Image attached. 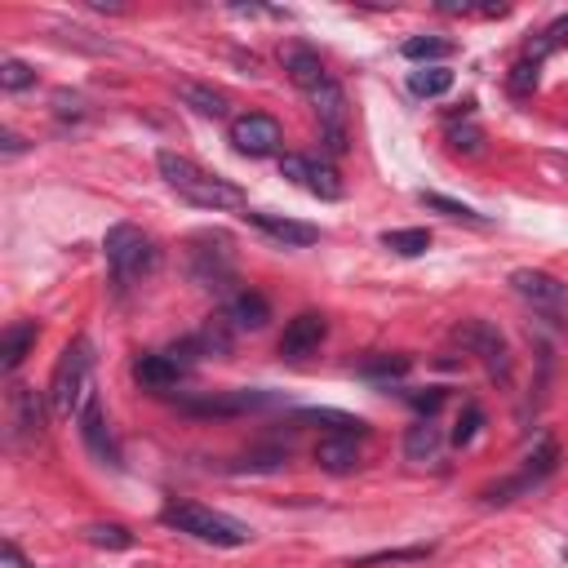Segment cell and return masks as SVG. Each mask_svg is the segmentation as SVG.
<instances>
[{
    "mask_svg": "<svg viewBox=\"0 0 568 568\" xmlns=\"http://www.w3.org/2000/svg\"><path fill=\"white\" fill-rule=\"evenodd\" d=\"M408 89L417 98H439L453 89V71L448 67H422V71H408Z\"/></svg>",
    "mask_w": 568,
    "mask_h": 568,
    "instance_id": "cell-23",
    "label": "cell"
},
{
    "mask_svg": "<svg viewBox=\"0 0 568 568\" xmlns=\"http://www.w3.org/2000/svg\"><path fill=\"white\" fill-rule=\"evenodd\" d=\"M160 519H164L169 528L195 537V541H209V546H244V541L253 537L240 519H231V515H222V510H209V506H200V501H173V506L160 510Z\"/></svg>",
    "mask_w": 568,
    "mask_h": 568,
    "instance_id": "cell-4",
    "label": "cell"
},
{
    "mask_svg": "<svg viewBox=\"0 0 568 568\" xmlns=\"http://www.w3.org/2000/svg\"><path fill=\"white\" fill-rule=\"evenodd\" d=\"M186 266H191V280H195L200 288L226 293V284L235 280V244H231V235H222V231H200V235H191Z\"/></svg>",
    "mask_w": 568,
    "mask_h": 568,
    "instance_id": "cell-5",
    "label": "cell"
},
{
    "mask_svg": "<svg viewBox=\"0 0 568 568\" xmlns=\"http://www.w3.org/2000/svg\"><path fill=\"white\" fill-rule=\"evenodd\" d=\"M404 453H408V462H439V453H444V435H439V426L426 417V422H417V426H408V435H404Z\"/></svg>",
    "mask_w": 568,
    "mask_h": 568,
    "instance_id": "cell-20",
    "label": "cell"
},
{
    "mask_svg": "<svg viewBox=\"0 0 568 568\" xmlns=\"http://www.w3.org/2000/svg\"><path fill=\"white\" fill-rule=\"evenodd\" d=\"M448 142H453V151H466V155H475L479 151V142H484V133L466 120V124H448Z\"/></svg>",
    "mask_w": 568,
    "mask_h": 568,
    "instance_id": "cell-31",
    "label": "cell"
},
{
    "mask_svg": "<svg viewBox=\"0 0 568 568\" xmlns=\"http://www.w3.org/2000/svg\"><path fill=\"white\" fill-rule=\"evenodd\" d=\"M36 337H40V328H36L31 320H13V324L0 333V368L13 373V368L27 359V351L36 346Z\"/></svg>",
    "mask_w": 568,
    "mask_h": 568,
    "instance_id": "cell-19",
    "label": "cell"
},
{
    "mask_svg": "<svg viewBox=\"0 0 568 568\" xmlns=\"http://www.w3.org/2000/svg\"><path fill=\"white\" fill-rule=\"evenodd\" d=\"M364 377H404L408 373V355H373L359 364Z\"/></svg>",
    "mask_w": 568,
    "mask_h": 568,
    "instance_id": "cell-29",
    "label": "cell"
},
{
    "mask_svg": "<svg viewBox=\"0 0 568 568\" xmlns=\"http://www.w3.org/2000/svg\"><path fill=\"white\" fill-rule=\"evenodd\" d=\"M266 320H271V306H266L262 293H253V288L226 293L222 324H231V328H240V333H257V328H266Z\"/></svg>",
    "mask_w": 568,
    "mask_h": 568,
    "instance_id": "cell-15",
    "label": "cell"
},
{
    "mask_svg": "<svg viewBox=\"0 0 568 568\" xmlns=\"http://www.w3.org/2000/svg\"><path fill=\"white\" fill-rule=\"evenodd\" d=\"M510 288H515L532 311H541L546 320L568 324V284H564L559 275L537 271V266H519V271H510Z\"/></svg>",
    "mask_w": 568,
    "mask_h": 568,
    "instance_id": "cell-7",
    "label": "cell"
},
{
    "mask_svg": "<svg viewBox=\"0 0 568 568\" xmlns=\"http://www.w3.org/2000/svg\"><path fill=\"white\" fill-rule=\"evenodd\" d=\"M382 244L399 257H417L430 248V231L426 226H404V231H382Z\"/></svg>",
    "mask_w": 568,
    "mask_h": 568,
    "instance_id": "cell-22",
    "label": "cell"
},
{
    "mask_svg": "<svg viewBox=\"0 0 568 568\" xmlns=\"http://www.w3.org/2000/svg\"><path fill=\"white\" fill-rule=\"evenodd\" d=\"M89 386H93V346H89V337H75L62 351V359L53 364V377H49V404H53V413L80 417V408L93 399Z\"/></svg>",
    "mask_w": 568,
    "mask_h": 568,
    "instance_id": "cell-2",
    "label": "cell"
},
{
    "mask_svg": "<svg viewBox=\"0 0 568 568\" xmlns=\"http://www.w3.org/2000/svg\"><path fill=\"white\" fill-rule=\"evenodd\" d=\"M0 146H4V155H18V151H27V142H22L13 129H4V133H0Z\"/></svg>",
    "mask_w": 568,
    "mask_h": 568,
    "instance_id": "cell-35",
    "label": "cell"
},
{
    "mask_svg": "<svg viewBox=\"0 0 568 568\" xmlns=\"http://www.w3.org/2000/svg\"><path fill=\"white\" fill-rule=\"evenodd\" d=\"M36 84V71L22 62V58H4L0 62V89L4 93H22V89H31Z\"/></svg>",
    "mask_w": 568,
    "mask_h": 568,
    "instance_id": "cell-27",
    "label": "cell"
},
{
    "mask_svg": "<svg viewBox=\"0 0 568 568\" xmlns=\"http://www.w3.org/2000/svg\"><path fill=\"white\" fill-rule=\"evenodd\" d=\"M80 435H84V444H89V453L98 457V462H120V453H115V444H111V430H106V417H102V408L89 399L84 408H80Z\"/></svg>",
    "mask_w": 568,
    "mask_h": 568,
    "instance_id": "cell-18",
    "label": "cell"
},
{
    "mask_svg": "<svg viewBox=\"0 0 568 568\" xmlns=\"http://www.w3.org/2000/svg\"><path fill=\"white\" fill-rule=\"evenodd\" d=\"M479 422H484V413L475 408V404H466V413H462V422H457V430H453V444H470L475 435H479Z\"/></svg>",
    "mask_w": 568,
    "mask_h": 568,
    "instance_id": "cell-32",
    "label": "cell"
},
{
    "mask_svg": "<svg viewBox=\"0 0 568 568\" xmlns=\"http://www.w3.org/2000/svg\"><path fill=\"white\" fill-rule=\"evenodd\" d=\"M244 217H248L257 231H266L271 240H280L284 248H306V244H315V240H320V226H311V222H293V217L262 213V209H248Z\"/></svg>",
    "mask_w": 568,
    "mask_h": 568,
    "instance_id": "cell-14",
    "label": "cell"
},
{
    "mask_svg": "<svg viewBox=\"0 0 568 568\" xmlns=\"http://www.w3.org/2000/svg\"><path fill=\"white\" fill-rule=\"evenodd\" d=\"M417 200H422L426 209H435V213H444V217H462V222H484V217H479V213H475L470 204H457V200H448V195H435V191L426 195V191H422Z\"/></svg>",
    "mask_w": 568,
    "mask_h": 568,
    "instance_id": "cell-28",
    "label": "cell"
},
{
    "mask_svg": "<svg viewBox=\"0 0 568 568\" xmlns=\"http://www.w3.org/2000/svg\"><path fill=\"white\" fill-rule=\"evenodd\" d=\"M178 98H182L186 106H195L200 115H213V120L226 115V93H217L213 84H191V80H186V84H178Z\"/></svg>",
    "mask_w": 568,
    "mask_h": 568,
    "instance_id": "cell-21",
    "label": "cell"
},
{
    "mask_svg": "<svg viewBox=\"0 0 568 568\" xmlns=\"http://www.w3.org/2000/svg\"><path fill=\"white\" fill-rule=\"evenodd\" d=\"M408 404H413L417 413H426V417H430V413L444 404V390H439V386H430L426 395H422V390H413V395H408Z\"/></svg>",
    "mask_w": 568,
    "mask_h": 568,
    "instance_id": "cell-33",
    "label": "cell"
},
{
    "mask_svg": "<svg viewBox=\"0 0 568 568\" xmlns=\"http://www.w3.org/2000/svg\"><path fill=\"white\" fill-rule=\"evenodd\" d=\"M44 439V404L31 386H9V444L31 448Z\"/></svg>",
    "mask_w": 568,
    "mask_h": 568,
    "instance_id": "cell-10",
    "label": "cell"
},
{
    "mask_svg": "<svg viewBox=\"0 0 568 568\" xmlns=\"http://www.w3.org/2000/svg\"><path fill=\"white\" fill-rule=\"evenodd\" d=\"M564 44H568V18H555L541 36H532V40H528V58H532V62H541L546 53H555V49H564Z\"/></svg>",
    "mask_w": 568,
    "mask_h": 568,
    "instance_id": "cell-26",
    "label": "cell"
},
{
    "mask_svg": "<svg viewBox=\"0 0 568 568\" xmlns=\"http://www.w3.org/2000/svg\"><path fill=\"white\" fill-rule=\"evenodd\" d=\"M0 568H31V564L22 559V550H18L13 541H4V546H0Z\"/></svg>",
    "mask_w": 568,
    "mask_h": 568,
    "instance_id": "cell-34",
    "label": "cell"
},
{
    "mask_svg": "<svg viewBox=\"0 0 568 568\" xmlns=\"http://www.w3.org/2000/svg\"><path fill=\"white\" fill-rule=\"evenodd\" d=\"M359 430H333L315 444V462L328 470V475H351L359 466V444H355Z\"/></svg>",
    "mask_w": 568,
    "mask_h": 568,
    "instance_id": "cell-16",
    "label": "cell"
},
{
    "mask_svg": "<svg viewBox=\"0 0 568 568\" xmlns=\"http://www.w3.org/2000/svg\"><path fill=\"white\" fill-rule=\"evenodd\" d=\"M280 173H284L288 182L306 186V191H311V195H320V200H342V178H337V169H333L328 160L284 155V160H280Z\"/></svg>",
    "mask_w": 568,
    "mask_h": 568,
    "instance_id": "cell-12",
    "label": "cell"
},
{
    "mask_svg": "<svg viewBox=\"0 0 568 568\" xmlns=\"http://www.w3.org/2000/svg\"><path fill=\"white\" fill-rule=\"evenodd\" d=\"M284 71H288V80H293L297 89H306V93H315V89L328 80V67H324V62H320V53H315V49H306V44L284 49Z\"/></svg>",
    "mask_w": 568,
    "mask_h": 568,
    "instance_id": "cell-17",
    "label": "cell"
},
{
    "mask_svg": "<svg viewBox=\"0 0 568 568\" xmlns=\"http://www.w3.org/2000/svg\"><path fill=\"white\" fill-rule=\"evenodd\" d=\"M564 559H568V546H564Z\"/></svg>",
    "mask_w": 568,
    "mask_h": 568,
    "instance_id": "cell-36",
    "label": "cell"
},
{
    "mask_svg": "<svg viewBox=\"0 0 568 568\" xmlns=\"http://www.w3.org/2000/svg\"><path fill=\"white\" fill-rule=\"evenodd\" d=\"M506 89H510L515 98H528V93L537 89V62H532V58L515 62V67H510V75H506Z\"/></svg>",
    "mask_w": 568,
    "mask_h": 568,
    "instance_id": "cell-30",
    "label": "cell"
},
{
    "mask_svg": "<svg viewBox=\"0 0 568 568\" xmlns=\"http://www.w3.org/2000/svg\"><path fill=\"white\" fill-rule=\"evenodd\" d=\"M311 102H315V120H320V142H324V151L328 155H346L351 151V133H346V93H342V84L328 75L315 93H311Z\"/></svg>",
    "mask_w": 568,
    "mask_h": 568,
    "instance_id": "cell-8",
    "label": "cell"
},
{
    "mask_svg": "<svg viewBox=\"0 0 568 568\" xmlns=\"http://www.w3.org/2000/svg\"><path fill=\"white\" fill-rule=\"evenodd\" d=\"M155 169H160V178H164L186 204H195V209H213V213L244 209V191H240L235 182H226V178L200 169V164H195L191 155H182V151H160V155H155Z\"/></svg>",
    "mask_w": 568,
    "mask_h": 568,
    "instance_id": "cell-1",
    "label": "cell"
},
{
    "mask_svg": "<svg viewBox=\"0 0 568 568\" xmlns=\"http://www.w3.org/2000/svg\"><path fill=\"white\" fill-rule=\"evenodd\" d=\"M324 333H328L324 315H315V311H302V315H293V320L284 324V337H280V355H284V359H302V355H311V351L324 342Z\"/></svg>",
    "mask_w": 568,
    "mask_h": 568,
    "instance_id": "cell-13",
    "label": "cell"
},
{
    "mask_svg": "<svg viewBox=\"0 0 568 568\" xmlns=\"http://www.w3.org/2000/svg\"><path fill=\"white\" fill-rule=\"evenodd\" d=\"M80 537L98 550H129L133 546V532L120 524H89V528H80Z\"/></svg>",
    "mask_w": 568,
    "mask_h": 568,
    "instance_id": "cell-24",
    "label": "cell"
},
{
    "mask_svg": "<svg viewBox=\"0 0 568 568\" xmlns=\"http://www.w3.org/2000/svg\"><path fill=\"white\" fill-rule=\"evenodd\" d=\"M453 342H457L466 355H475L497 382L510 377V342H506V333H501L497 324H488V320H462V324L453 328Z\"/></svg>",
    "mask_w": 568,
    "mask_h": 568,
    "instance_id": "cell-6",
    "label": "cell"
},
{
    "mask_svg": "<svg viewBox=\"0 0 568 568\" xmlns=\"http://www.w3.org/2000/svg\"><path fill=\"white\" fill-rule=\"evenodd\" d=\"M280 142H284V129H280L275 115L248 111V115L231 120V146H235L240 155H253V160H257V155H275Z\"/></svg>",
    "mask_w": 568,
    "mask_h": 568,
    "instance_id": "cell-11",
    "label": "cell"
},
{
    "mask_svg": "<svg viewBox=\"0 0 568 568\" xmlns=\"http://www.w3.org/2000/svg\"><path fill=\"white\" fill-rule=\"evenodd\" d=\"M280 404V395L271 390H209V395H178V408L191 417H235V413H253V408H271Z\"/></svg>",
    "mask_w": 568,
    "mask_h": 568,
    "instance_id": "cell-9",
    "label": "cell"
},
{
    "mask_svg": "<svg viewBox=\"0 0 568 568\" xmlns=\"http://www.w3.org/2000/svg\"><path fill=\"white\" fill-rule=\"evenodd\" d=\"M102 253H106V266L115 275V284H138L146 280L155 266H160V248L146 231H138L133 222H115L106 235H102Z\"/></svg>",
    "mask_w": 568,
    "mask_h": 568,
    "instance_id": "cell-3",
    "label": "cell"
},
{
    "mask_svg": "<svg viewBox=\"0 0 568 568\" xmlns=\"http://www.w3.org/2000/svg\"><path fill=\"white\" fill-rule=\"evenodd\" d=\"M408 62H435V58H448L453 53V44L448 40H439V36H413V40H404V49H399Z\"/></svg>",
    "mask_w": 568,
    "mask_h": 568,
    "instance_id": "cell-25",
    "label": "cell"
}]
</instances>
